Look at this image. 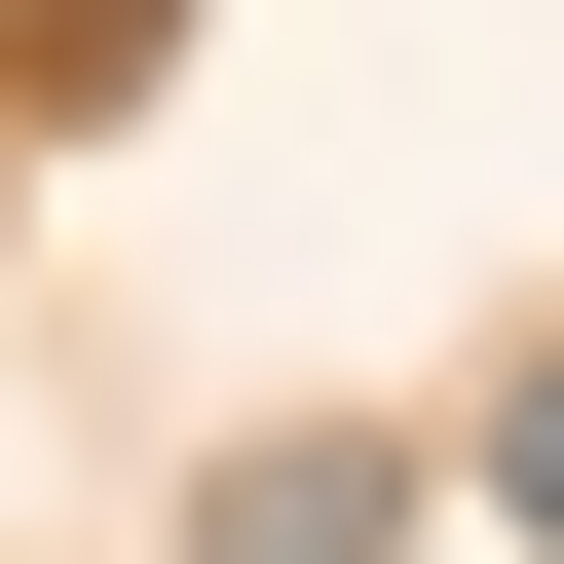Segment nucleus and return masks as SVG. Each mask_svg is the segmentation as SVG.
Instances as JSON below:
<instances>
[{"label": "nucleus", "mask_w": 564, "mask_h": 564, "mask_svg": "<svg viewBox=\"0 0 564 564\" xmlns=\"http://www.w3.org/2000/svg\"><path fill=\"white\" fill-rule=\"evenodd\" d=\"M377 527H414L377 452H226V564H377Z\"/></svg>", "instance_id": "f257e3e1"}, {"label": "nucleus", "mask_w": 564, "mask_h": 564, "mask_svg": "<svg viewBox=\"0 0 564 564\" xmlns=\"http://www.w3.org/2000/svg\"><path fill=\"white\" fill-rule=\"evenodd\" d=\"M489 527H527V564H564V377H489Z\"/></svg>", "instance_id": "f03ea898"}, {"label": "nucleus", "mask_w": 564, "mask_h": 564, "mask_svg": "<svg viewBox=\"0 0 564 564\" xmlns=\"http://www.w3.org/2000/svg\"><path fill=\"white\" fill-rule=\"evenodd\" d=\"M0 39H76V76H113V39H151V0H0Z\"/></svg>", "instance_id": "7ed1b4c3"}]
</instances>
